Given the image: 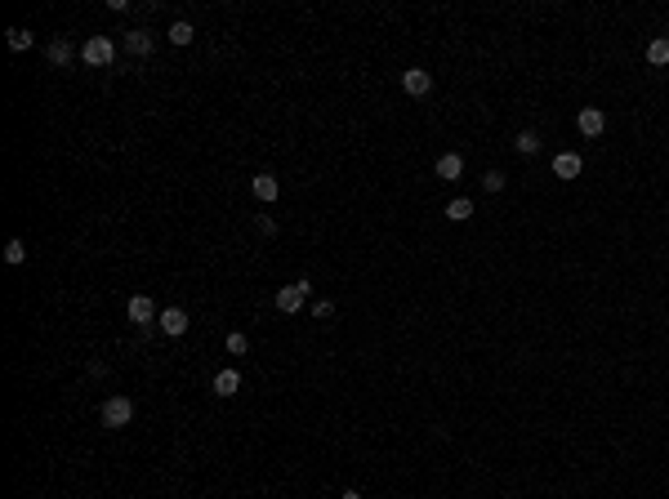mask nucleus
I'll return each mask as SVG.
<instances>
[{
    "label": "nucleus",
    "mask_w": 669,
    "mask_h": 499,
    "mask_svg": "<svg viewBox=\"0 0 669 499\" xmlns=\"http://www.w3.org/2000/svg\"><path fill=\"white\" fill-rule=\"evenodd\" d=\"M312 294V281H290V286H281L277 290V312H286V317H295L299 308H304V299Z\"/></svg>",
    "instance_id": "f257e3e1"
},
{
    "label": "nucleus",
    "mask_w": 669,
    "mask_h": 499,
    "mask_svg": "<svg viewBox=\"0 0 669 499\" xmlns=\"http://www.w3.org/2000/svg\"><path fill=\"white\" fill-rule=\"evenodd\" d=\"M98 419H103V428H125L134 419V402L130 397H107L103 410H98Z\"/></svg>",
    "instance_id": "f03ea898"
},
{
    "label": "nucleus",
    "mask_w": 669,
    "mask_h": 499,
    "mask_svg": "<svg viewBox=\"0 0 669 499\" xmlns=\"http://www.w3.org/2000/svg\"><path fill=\"white\" fill-rule=\"evenodd\" d=\"M80 58H85L90 68H107V63L116 58V45L107 36H90L85 45H80Z\"/></svg>",
    "instance_id": "7ed1b4c3"
},
{
    "label": "nucleus",
    "mask_w": 669,
    "mask_h": 499,
    "mask_svg": "<svg viewBox=\"0 0 669 499\" xmlns=\"http://www.w3.org/2000/svg\"><path fill=\"white\" fill-rule=\"evenodd\" d=\"M125 312H130V321L139 326V330H147V326H152V321L161 317V312H157V304H152L147 294H134L130 304H125Z\"/></svg>",
    "instance_id": "20e7f679"
},
{
    "label": "nucleus",
    "mask_w": 669,
    "mask_h": 499,
    "mask_svg": "<svg viewBox=\"0 0 669 499\" xmlns=\"http://www.w3.org/2000/svg\"><path fill=\"white\" fill-rule=\"evenodd\" d=\"M576 125H580V134H584V139H598L602 129H607V112H602V107H580Z\"/></svg>",
    "instance_id": "39448f33"
},
{
    "label": "nucleus",
    "mask_w": 669,
    "mask_h": 499,
    "mask_svg": "<svg viewBox=\"0 0 669 499\" xmlns=\"http://www.w3.org/2000/svg\"><path fill=\"white\" fill-rule=\"evenodd\" d=\"M401 90H406L411 98H424V94L433 90V76H428L424 68H411V72H401Z\"/></svg>",
    "instance_id": "423d86ee"
},
{
    "label": "nucleus",
    "mask_w": 669,
    "mask_h": 499,
    "mask_svg": "<svg viewBox=\"0 0 669 499\" xmlns=\"http://www.w3.org/2000/svg\"><path fill=\"white\" fill-rule=\"evenodd\" d=\"M157 326H161L170 339H179V335H188V312H183V308H165L161 317H157Z\"/></svg>",
    "instance_id": "0eeeda50"
},
{
    "label": "nucleus",
    "mask_w": 669,
    "mask_h": 499,
    "mask_svg": "<svg viewBox=\"0 0 669 499\" xmlns=\"http://www.w3.org/2000/svg\"><path fill=\"white\" fill-rule=\"evenodd\" d=\"M250 192H255L263 205H273L277 196H281V183H277V174H255V178H250Z\"/></svg>",
    "instance_id": "6e6552de"
},
{
    "label": "nucleus",
    "mask_w": 669,
    "mask_h": 499,
    "mask_svg": "<svg viewBox=\"0 0 669 499\" xmlns=\"http://www.w3.org/2000/svg\"><path fill=\"white\" fill-rule=\"evenodd\" d=\"M580 170H584L580 152H558V156H554V174H558V178H580Z\"/></svg>",
    "instance_id": "1a4fd4ad"
},
{
    "label": "nucleus",
    "mask_w": 669,
    "mask_h": 499,
    "mask_svg": "<svg viewBox=\"0 0 669 499\" xmlns=\"http://www.w3.org/2000/svg\"><path fill=\"white\" fill-rule=\"evenodd\" d=\"M241 392V370H219L214 375V397H237Z\"/></svg>",
    "instance_id": "9d476101"
},
{
    "label": "nucleus",
    "mask_w": 669,
    "mask_h": 499,
    "mask_svg": "<svg viewBox=\"0 0 669 499\" xmlns=\"http://www.w3.org/2000/svg\"><path fill=\"white\" fill-rule=\"evenodd\" d=\"M125 49H130L134 58H147V54L157 49V41H152V31H130V36H125Z\"/></svg>",
    "instance_id": "9b49d317"
},
{
    "label": "nucleus",
    "mask_w": 669,
    "mask_h": 499,
    "mask_svg": "<svg viewBox=\"0 0 669 499\" xmlns=\"http://www.w3.org/2000/svg\"><path fill=\"white\" fill-rule=\"evenodd\" d=\"M72 54H76V49H72V41H63V36L45 45V58L54 63V68H67V63H72Z\"/></svg>",
    "instance_id": "f8f14e48"
},
{
    "label": "nucleus",
    "mask_w": 669,
    "mask_h": 499,
    "mask_svg": "<svg viewBox=\"0 0 669 499\" xmlns=\"http://www.w3.org/2000/svg\"><path fill=\"white\" fill-rule=\"evenodd\" d=\"M460 174H464V156H460V152H446V156H438V178L455 183Z\"/></svg>",
    "instance_id": "ddd939ff"
},
{
    "label": "nucleus",
    "mask_w": 669,
    "mask_h": 499,
    "mask_svg": "<svg viewBox=\"0 0 669 499\" xmlns=\"http://www.w3.org/2000/svg\"><path fill=\"white\" fill-rule=\"evenodd\" d=\"M446 219L451 223H468V219H473V201H468V196H455V201L446 205Z\"/></svg>",
    "instance_id": "4468645a"
},
{
    "label": "nucleus",
    "mask_w": 669,
    "mask_h": 499,
    "mask_svg": "<svg viewBox=\"0 0 669 499\" xmlns=\"http://www.w3.org/2000/svg\"><path fill=\"white\" fill-rule=\"evenodd\" d=\"M647 63H651V68H665V63H669V36H656V41L647 45Z\"/></svg>",
    "instance_id": "2eb2a0df"
},
{
    "label": "nucleus",
    "mask_w": 669,
    "mask_h": 499,
    "mask_svg": "<svg viewBox=\"0 0 669 499\" xmlns=\"http://www.w3.org/2000/svg\"><path fill=\"white\" fill-rule=\"evenodd\" d=\"M513 152H522V156H535V152H540V134H535V129H522V134L513 139Z\"/></svg>",
    "instance_id": "dca6fc26"
},
{
    "label": "nucleus",
    "mask_w": 669,
    "mask_h": 499,
    "mask_svg": "<svg viewBox=\"0 0 669 499\" xmlns=\"http://www.w3.org/2000/svg\"><path fill=\"white\" fill-rule=\"evenodd\" d=\"M5 36H9V49H14V54H23V49H31V45H36V36H31L27 27H9Z\"/></svg>",
    "instance_id": "f3484780"
},
{
    "label": "nucleus",
    "mask_w": 669,
    "mask_h": 499,
    "mask_svg": "<svg viewBox=\"0 0 669 499\" xmlns=\"http://www.w3.org/2000/svg\"><path fill=\"white\" fill-rule=\"evenodd\" d=\"M170 45H192V23H170Z\"/></svg>",
    "instance_id": "a211bd4d"
},
{
    "label": "nucleus",
    "mask_w": 669,
    "mask_h": 499,
    "mask_svg": "<svg viewBox=\"0 0 669 499\" xmlns=\"http://www.w3.org/2000/svg\"><path fill=\"white\" fill-rule=\"evenodd\" d=\"M23 259H27V245H23L19 237H14V241L5 245V263H14V268H19V263H23Z\"/></svg>",
    "instance_id": "6ab92c4d"
},
{
    "label": "nucleus",
    "mask_w": 669,
    "mask_h": 499,
    "mask_svg": "<svg viewBox=\"0 0 669 499\" xmlns=\"http://www.w3.org/2000/svg\"><path fill=\"white\" fill-rule=\"evenodd\" d=\"M505 183H509V174H500V170L482 174V188H487V192H505Z\"/></svg>",
    "instance_id": "aec40b11"
},
{
    "label": "nucleus",
    "mask_w": 669,
    "mask_h": 499,
    "mask_svg": "<svg viewBox=\"0 0 669 499\" xmlns=\"http://www.w3.org/2000/svg\"><path fill=\"white\" fill-rule=\"evenodd\" d=\"M246 348H250V339L241 335V330H232V335H228V353L232 357H246Z\"/></svg>",
    "instance_id": "412c9836"
},
{
    "label": "nucleus",
    "mask_w": 669,
    "mask_h": 499,
    "mask_svg": "<svg viewBox=\"0 0 669 499\" xmlns=\"http://www.w3.org/2000/svg\"><path fill=\"white\" fill-rule=\"evenodd\" d=\"M312 317H317V321H330V317H334V304H330V299H317V304H312Z\"/></svg>",
    "instance_id": "4be33fe9"
},
{
    "label": "nucleus",
    "mask_w": 669,
    "mask_h": 499,
    "mask_svg": "<svg viewBox=\"0 0 669 499\" xmlns=\"http://www.w3.org/2000/svg\"><path fill=\"white\" fill-rule=\"evenodd\" d=\"M255 227L263 232V237H277V219H273V214H259V219H255Z\"/></svg>",
    "instance_id": "5701e85b"
},
{
    "label": "nucleus",
    "mask_w": 669,
    "mask_h": 499,
    "mask_svg": "<svg viewBox=\"0 0 669 499\" xmlns=\"http://www.w3.org/2000/svg\"><path fill=\"white\" fill-rule=\"evenodd\" d=\"M339 499H362V495H357V490H344V495H339Z\"/></svg>",
    "instance_id": "b1692460"
}]
</instances>
